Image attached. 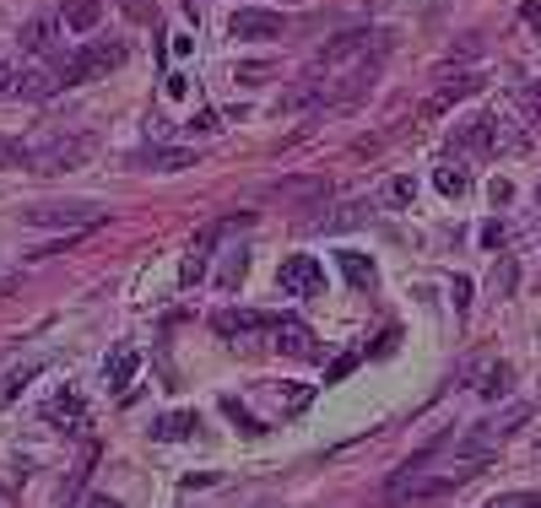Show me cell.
Here are the masks:
<instances>
[{
	"label": "cell",
	"instance_id": "1",
	"mask_svg": "<svg viewBox=\"0 0 541 508\" xmlns=\"http://www.w3.org/2000/svg\"><path fill=\"white\" fill-rule=\"evenodd\" d=\"M482 471V460H460L455 471H444V476H433V471H422V465L412 460V465H401V471L390 476V487H385V503L390 508H428V503H439L450 487H460V481H471Z\"/></svg>",
	"mask_w": 541,
	"mask_h": 508
},
{
	"label": "cell",
	"instance_id": "2",
	"mask_svg": "<svg viewBox=\"0 0 541 508\" xmlns=\"http://www.w3.org/2000/svg\"><path fill=\"white\" fill-rule=\"evenodd\" d=\"M92 157V136H76V130H44L33 141H17V168L28 173H71Z\"/></svg>",
	"mask_w": 541,
	"mask_h": 508
},
{
	"label": "cell",
	"instance_id": "3",
	"mask_svg": "<svg viewBox=\"0 0 541 508\" xmlns=\"http://www.w3.org/2000/svg\"><path fill=\"white\" fill-rule=\"evenodd\" d=\"M455 141H460V152H493V157H520L525 146H531V130H525V119H514V114H477V119H466V125L455 130Z\"/></svg>",
	"mask_w": 541,
	"mask_h": 508
},
{
	"label": "cell",
	"instance_id": "4",
	"mask_svg": "<svg viewBox=\"0 0 541 508\" xmlns=\"http://www.w3.org/2000/svg\"><path fill=\"white\" fill-rule=\"evenodd\" d=\"M385 55H390L385 28H352V33H336L331 44L309 60L303 76H331V71H347V65H363V60H385Z\"/></svg>",
	"mask_w": 541,
	"mask_h": 508
},
{
	"label": "cell",
	"instance_id": "5",
	"mask_svg": "<svg viewBox=\"0 0 541 508\" xmlns=\"http://www.w3.org/2000/svg\"><path fill=\"white\" fill-rule=\"evenodd\" d=\"M531 422V406H520V400H514V406H504L498 411V417H487V422H477L471 427L466 438H460V454H471V460H482V454H493L498 444H504V438L514 433V427H525Z\"/></svg>",
	"mask_w": 541,
	"mask_h": 508
},
{
	"label": "cell",
	"instance_id": "6",
	"mask_svg": "<svg viewBox=\"0 0 541 508\" xmlns=\"http://www.w3.org/2000/svg\"><path fill=\"white\" fill-rule=\"evenodd\" d=\"M120 60H125V44H109V38H92V44L82 49V55L60 60V82H65V87H76V82H92V76L114 71Z\"/></svg>",
	"mask_w": 541,
	"mask_h": 508
},
{
	"label": "cell",
	"instance_id": "7",
	"mask_svg": "<svg viewBox=\"0 0 541 508\" xmlns=\"http://www.w3.org/2000/svg\"><path fill=\"white\" fill-rule=\"evenodd\" d=\"M109 211L103 206H92V200H71V206H33V211H22V222H33V227H60V233H87V227H98Z\"/></svg>",
	"mask_w": 541,
	"mask_h": 508
},
{
	"label": "cell",
	"instance_id": "8",
	"mask_svg": "<svg viewBox=\"0 0 541 508\" xmlns=\"http://www.w3.org/2000/svg\"><path fill=\"white\" fill-rule=\"evenodd\" d=\"M276 287L287 292V298H314V292H325V271L314 254H293V260H282V271H276Z\"/></svg>",
	"mask_w": 541,
	"mask_h": 508
},
{
	"label": "cell",
	"instance_id": "9",
	"mask_svg": "<svg viewBox=\"0 0 541 508\" xmlns=\"http://www.w3.org/2000/svg\"><path fill=\"white\" fill-rule=\"evenodd\" d=\"M228 33L233 38H287V17L276 11H260V6H244L228 17Z\"/></svg>",
	"mask_w": 541,
	"mask_h": 508
},
{
	"label": "cell",
	"instance_id": "10",
	"mask_svg": "<svg viewBox=\"0 0 541 508\" xmlns=\"http://www.w3.org/2000/svg\"><path fill=\"white\" fill-rule=\"evenodd\" d=\"M130 168H141V173H179V168H195V152H190V146H147V152L130 157Z\"/></svg>",
	"mask_w": 541,
	"mask_h": 508
},
{
	"label": "cell",
	"instance_id": "11",
	"mask_svg": "<svg viewBox=\"0 0 541 508\" xmlns=\"http://www.w3.org/2000/svg\"><path fill=\"white\" fill-rule=\"evenodd\" d=\"M217 233H222L217 222L195 233V244H190V254H184V265H179V282H184V287H195V282L206 276V260H211V249H217Z\"/></svg>",
	"mask_w": 541,
	"mask_h": 508
},
{
	"label": "cell",
	"instance_id": "12",
	"mask_svg": "<svg viewBox=\"0 0 541 508\" xmlns=\"http://www.w3.org/2000/svg\"><path fill=\"white\" fill-rule=\"evenodd\" d=\"M477 87H482V76H471V71H460V76H455V82H444V87H439V92H433V98H428V103H422V119H439L444 109H455V103H460V98H471V92H477Z\"/></svg>",
	"mask_w": 541,
	"mask_h": 508
},
{
	"label": "cell",
	"instance_id": "13",
	"mask_svg": "<svg viewBox=\"0 0 541 508\" xmlns=\"http://www.w3.org/2000/svg\"><path fill=\"white\" fill-rule=\"evenodd\" d=\"M271 314H249V309H217L211 314V330L217 336H255V330H271Z\"/></svg>",
	"mask_w": 541,
	"mask_h": 508
},
{
	"label": "cell",
	"instance_id": "14",
	"mask_svg": "<svg viewBox=\"0 0 541 508\" xmlns=\"http://www.w3.org/2000/svg\"><path fill=\"white\" fill-rule=\"evenodd\" d=\"M271 336H276V346H282V352H293V357H314V330L303 325V319H276Z\"/></svg>",
	"mask_w": 541,
	"mask_h": 508
},
{
	"label": "cell",
	"instance_id": "15",
	"mask_svg": "<svg viewBox=\"0 0 541 508\" xmlns=\"http://www.w3.org/2000/svg\"><path fill=\"white\" fill-rule=\"evenodd\" d=\"M82 417H87V400L76 395V390H60V395L44 406V422H49V427H82Z\"/></svg>",
	"mask_w": 541,
	"mask_h": 508
},
{
	"label": "cell",
	"instance_id": "16",
	"mask_svg": "<svg viewBox=\"0 0 541 508\" xmlns=\"http://www.w3.org/2000/svg\"><path fill=\"white\" fill-rule=\"evenodd\" d=\"M65 82H60V65L49 71H17V98H55Z\"/></svg>",
	"mask_w": 541,
	"mask_h": 508
},
{
	"label": "cell",
	"instance_id": "17",
	"mask_svg": "<svg viewBox=\"0 0 541 508\" xmlns=\"http://www.w3.org/2000/svg\"><path fill=\"white\" fill-rule=\"evenodd\" d=\"M60 22H65L71 33H92V28L103 22V0H65Z\"/></svg>",
	"mask_w": 541,
	"mask_h": 508
},
{
	"label": "cell",
	"instance_id": "18",
	"mask_svg": "<svg viewBox=\"0 0 541 508\" xmlns=\"http://www.w3.org/2000/svg\"><path fill=\"white\" fill-rule=\"evenodd\" d=\"M509 379H514V368H509V363H487V368H477V384H471V390L487 395V400H498V395L509 390Z\"/></svg>",
	"mask_w": 541,
	"mask_h": 508
},
{
	"label": "cell",
	"instance_id": "19",
	"mask_svg": "<svg viewBox=\"0 0 541 508\" xmlns=\"http://www.w3.org/2000/svg\"><path fill=\"white\" fill-rule=\"evenodd\" d=\"M195 427H201V422H195V411H174V417H163V422L152 427V438H163V444H174V438H190Z\"/></svg>",
	"mask_w": 541,
	"mask_h": 508
},
{
	"label": "cell",
	"instance_id": "20",
	"mask_svg": "<svg viewBox=\"0 0 541 508\" xmlns=\"http://www.w3.org/2000/svg\"><path fill=\"white\" fill-rule=\"evenodd\" d=\"M341 276H347L352 287H363V292H368V287H374V260H368V254H352V249H347V254H341Z\"/></svg>",
	"mask_w": 541,
	"mask_h": 508
},
{
	"label": "cell",
	"instance_id": "21",
	"mask_svg": "<svg viewBox=\"0 0 541 508\" xmlns=\"http://www.w3.org/2000/svg\"><path fill=\"white\" fill-rule=\"evenodd\" d=\"M136 368H141V357L130 352V346H125V352H114V363H109V390H125V384L136 379Z\"/></svg>",
	"mask_w": 541,
	"mask_h": 508
},
{
	"label": "cell",
	"instance_id": "22",
	"mask_svg": "<svg viewBox=\"0 0 541 508\" xmlns=\"http://www.w3.org/2000/svg\"><path fill=\"white\" fill-rule=\"evenodd\" d=\"M514 109L525 114V130L541 125V87H514Z\"/></svg>",
	"mask_w": 541,
	"mask_h": 508
},
{
	"label": "cell",
	"instance_id": "23",
	"mask_svg": "<svg viewBox=\"0 0 541 508\" xmlns=\"http://www.w3.org/2000/svg\"><path fill=\"white\" fill-rule=\"evenodd\" d=\"M49 33H55V22H49V17L28 22V28H22V49H28V55H44V49H49Z\"/></svg>",
	"mask_w": 541,
	"mask_h": 508
},
{
	"label": "cell",
	"instance_id": "24",
	"mask_svg": "<svg viewBox=\"0 0 541 508\" xmlns=\"http://www.w3.org/2000/svg\"><path fill=\"white\" fill-rule=\"evenodd\" d=\"M433 184H439L444 195H466V190H471V173L460 168V163H450V168H439V173H433Z\"/></svg>",
	"mask_w": 541,
	"mask_h": 508
},
{
	"label": "cell",
	"instance_id": "25",
	"mask_svg": "<svg viewBox=\"0 0 541 508\" xmlns=\"http://www.w3.org/2000/svg\"><path fill=\"white\" fill-rule=\"evenodd\" d=\"M514 282H520V265H514V260H498V271H493V292H498V298H509Z\"/></svg>",
	"mask_w": 541,
	"mask_h": 508
},
{
	"label": "cell",
	"instance_id": "26",
	"mask_svg": "<svg viewBox=\"0 0 541 508\" xmlns=\"http://www.w3.org/2000/svg\"><path fill=\"white\" fill-rule=\"evenodd\" d=\"M33 373H38V363H28V368H11V373H6V384H0V400H17V390L33 379Z\"/></svg>",
	"mask_w": 541,
	"mask_h": 508
},
{
	"label": "cell",
	"instance_id": "27",
	"mask_svg": "<svg viewBox=\"0 0 541 508\" xmlns=\"http://www.w3.org/2000/svg\"><path fill=\"white\" fill-rule=\"evenodd\" d=\"M412 195H417L412 179H390V184H385V200H390V206H412Z\"/></svg>",
	"mask_w": 541,
	"mask_h": 508
},
{
	"label": "cell",
	"instance_id": "28",
	"mask_svg": "<svg viewBox=\"0 0 541 508\" xmlns=\"http://www.w3.org/2000/svg\"><path fill=\"white\" fill-rule=\"evenodd\" d=\"M493 508H541V492H509V498H493Z\"/></svg>",
	"mask_w": 541,
	"mask_h": 508
},
{
	"label": "cell",
	"instance_id": "29",
	"mask_svg": "<svg viewBox=\"0 0 541 508\" xmlns=\"http://www.w3.org/2000/svg\"><path fill=\"white\" fill-rule=\"evenodd\" d=\"M358 368V352H347V357H336L331 363V373H325V384H336V379H347V373Z\"/></svg>",
	"mask_w": 541,
	"mask_h": 508
},
{
	"label": "cell",
	"instance_id": "30",
	"mask_svg": "<svg viewBox=\"0 0 541 508\" xmlns=\"http://www.w3.org/2000/svg\"><path fill=\"white\" fill-rule=\"evenodd\" d=\"M504 238H509V227H504V222H487V227H482V244H487V249H498Z\"/></svg>",
	"mask_w": 541,
	"mask_h": 508
},
{
	"label": "cell",
	"instance_id": "31",
	"mask_svg": "<svg viewBox=\"0 0 541 508\" xmlns=\"http://www.w3.org/2000/svg\"><path fill=\"white\" fill-rule=\"evenodd\" d=\"M211 130H222L217 114H195V119H190V136H211Z\"/></svg>",
	"mask_w": 541,
	"mask_h": 508
},
{
	"label": "cell",
	"instance_id": "32",
	"mask_svg": "<svg viewBox=\"0 0 541 508\" xmlns=\"http://www.w3.org/2000/svg\"><path fill=\"white\" fill-rule=\"evenodd\" d=\"M455 309H460V314L471 309V282H466V276H455Z\"/></svg>",
	"mask_w": 541,
	"mask_h": 508
},
{
	"label": "cell",
	"instance_id": "33",
	"mask_svg": "<svg viewBox=\"0 0 541 508\" xmlns=\"http://www.w3.org/2000/svg\"><path fill=\"white\" fill-rule=\"evenodd\" d=\"M0 98H17V71L11 65H0Z\"/></svg>",
	"mask_w": 541,
	"mask_h": 508
},
{
	"label": "cell",
	"instance_id": "34",
	"mask_svg": "<svg viewBox=\"0 0 541 508\" xmlns=\"http://www.w3.org/2000/svg\"><path fill=\"white\" fill-rule=\"evenodd\" d=\"M520 17H525V22H531V28L541 33V0H525V6H520Z\"/></svg>",
	"mask_w": 541,
	"mask_h": 508
},
{
	"label": "cell",
	"instance_id": "35",
	"mask_svg": "<svg viewBox=\"0 0 541 508\" xmlns=\"http://www.w3.org/2000/svg\"><path fill=\"white\" fill-rule=\"evenodd\" d=\"M0 168H17V141H0Z\"/></svg>",
	"mask_w": 541,
	"mask_h": 508
},
{
	"label": "cell",
	"instance_id": "36",
	"mask_svg": "<svg viewBox=\"0 0 541 508\" xmlns=\"http://www.w3.org/2000/svg\"><path fill=\"white\" fill-rule=\"evenodd\" d=\"M87 508H120V498H109V492H92Z\"/></svg>",
	"mask_w": 541,
	"mask_h": 508
},
{
	"label": "cell",
	"instance_id": "37",
	"mask_svg": "<svg viewBox=\"0 0 541 508\" xmlns=\"http://www.w3.org/2000/svg\"><path fill=\"white\" fill-rule=\"evenodd\" d=\"M130 11H136V17H147V0H125Z\"/></svg>",
	"mask_w": 541,
	"mask_h": 508
},
{
	"label": "cell",
	"instance_id": "38",
	"mask_svg": "<svg viewBox=\"0 0 541 508\" xmlns=\"http://www.w3.org/2000/svg\"><path fill=\"white\" fill-rule=\"evenodd\" d=\"M536 206H541V184H536Z\"/></svg>",
	"mask_w": 541,
	"mask_h": 508
}]
</instances>
